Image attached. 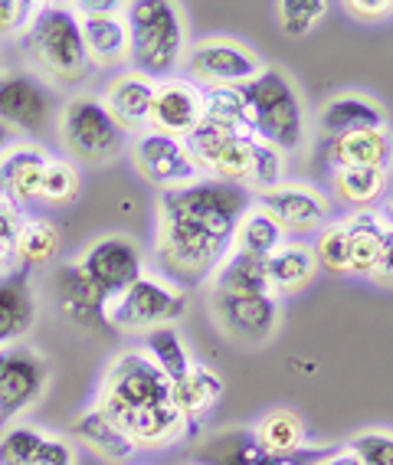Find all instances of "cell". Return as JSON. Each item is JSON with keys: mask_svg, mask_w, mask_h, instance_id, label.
<instances>
[{"mask_svg": "<svg viewBox=\"0 0 393 465\" xmlns=\"http://www.w3.org/2000/svg\"><path fill=\"white\" fill-rule=\"evenodd\" d=\"M250 207V191L220 181H197L161 193L154 252L177 282H207L230 250L236 220Z\"/></svg>", "mask_w": 393, "mask_h": 465, "instance_id": "cell-1", "label": "cell"}, {"mask_svg": "<svg viewBox=\"0 0 393 465\" xmlns=\"http://www.w3.org/2000/svg\"><path fill=\"white\" fill-rule=\"evenodd\" d=\"M26 53L36 73L53 85L75 89L93 79L95 66L85 53L79 14L69 4H43L24 34Z\"/></svg>", "mask_w": 393, "mask_h": 465, "instance_id": "cell-2", "label": "cell"}, {"mask_svg": "<svg viewBox=\"0 0 393 465\" xmlns=\"http://www.w3.org/2000/svg\"><path fill=\"white\" fill-rule=\"evenodd\" d=\"M125 24L132 43L128 66L154 83L171 79L187 53L184 10L171 0H134L125 4Z\"/></svg>", "mask_w": 393, "mask_h": 465, "instance_id": "cell-3", "label": "cell"}, {"mask_svg": "<svg viewBox=\"0 0 393 465\" xmlns=\"http://www.w3.org/2000/svg\"><path fill=\"white\" fill-rule=\"evenodd\" d=\"M246 102V128L260 142L272 144L282 154H292L305 144V105L289 79V73L279 66H266V73L243 89Z\"/></svg>", "mask_w": 393, "mask_h": 465, "instance_id": "cell-4", "label": "cell"}, {"mask_svg": "<svg viewBox=\"0 0 393 465\" xmlns=\"http://www.w3.org/2000/svg\"><path fill=\"white\" fill-rule=\"evenodd\" d=\"M187 312V292L144 269L125 292L105 305V328L122 334H148L168 328Z\"/></svg>", "mask_w": 393, "mask_h": 465, "instance_id": "cell-5", "label": "cell"}, {"mask_svg": "<svg viewBox=\"0 0 393 465\" xmlns=\"http://www.w3.org/2000/svg\"><path fill=\"white\" fill-rule=\"evenodd\" d=\"M184 144L207 181L233 183V187H250L256 154L262 148V142L250 128L213 125V122H201L197 132L184 138Z\"/></svg>", "mask_w": 393, "mask_h": 465, "instance_id": "cell-6", "label": "cell"}, {"mask_svg": "<svg viewBox=\"0 0 393 465\" xmlns=\"http://www.w3.org/2000/svg\"><path fill=\"white\" fill-rule=\"evenodd\" d=\"M187 79L201 85L203 92L210 89H246L266 73V63L250 43L236 40V36H203L191 43L184 53Z\"/></svg>", "mask_w": 393, "mask_h": 465, "instance_id": "cell-7", "label": "cell"}, {"mask_svg": "<svg viewBox=\"0 0 393 465\" xmlns=\"http://www.w3.org/2000/svg\"><path fill=\"white\" fill-rule=\"evenodd\" d=\"M171 400V381L151 364L144 351H125L109 364L102 377L99 397L93 407L105 416L118 420L122 413L132 410L154 407V403H168Z\"/></svg>", "mask_w": 393, "mask_h": 465, "instance_id": "cell-8", "label": "cell"}, {"mask_svg": "<svg viewBox=\"0 0 393 465\" xmlns=\"http://www.w3.org/2000/svg\"><path fill=\"white\" fill-rule=\"evenodd\" d=\"M59 142L69 151V158L105 164L125 151V132L112 122L95 95H75L59 112Z\"/></svg>", "mask_w": 393, "mask_h": 465, "instance_id": "cell-9", "label": "cell"}, {"mask_svg": "<svg viewBox=\"0 0 393 465\" xmlns=\"http://www.w3.org/2000/svg\"><path fill=\"white\" fill-rule=\"evenodd\" d=\"M132 161L138 167V174L164 193L203 181L201 167L193 164L187 144L181 138H171V134L151 132V128L142 134H134Z\"/></svg>", "mask_w": 393, "mask_h": 465, "instance_id": "cell-10", "label": "cell"}, {"mask_svg": "<svg viewBox=\"0 0 393 465\" xmlns=\"http://www.w3.org/2000/svg\"><path fill=\"white\" fill-rule=\"evenodd\" d=\"M75 262L99 285L105 299H115L118 292H125L144 272L142 246H138V240L125 236V232H109V236L93 240Z\"/></svg>", "mask_w": 393, "mask_h": 465, "instance_id": "cell-11", "label": "cell"}, {"mask_svg": "<svg viewBox=\"0 0 393 465\" xmlns=\"http://www.w3.org/2000/svg\"><path fill=\"white\" fill-rule=\"evenodd\" d=\"M79 14V30H83L85 53L93 59V66H125L128 63V24H125V4L115 0H89L75 4Z\"/></svg>", "mask_w": 393, "mask_h": 465, "instance_id": "cell-12", "label": "cell"}, {"mask_svg": "<svg viewBox=\"0 0 393 465\" xmlns=\"http://www.w3.org/2000/svg\"><path fill=\"white\" fill-rule=\"evenodd\" d=\"M213 318L230 341L262 344L279 331V299L272 292H262V295L213 292Z\"/></svg>", "mask_w": 393, "mask_h": 465, "instance_id": "cell-13", "label": "cell"}, {"mask_svg": "<svg viewBox=\"0 0 393 465\" xmlns=\"http://www.w3.org/2000/svg\"><path fill=\"white\" fill-rule=\"evenodd\" d=\"M256 203H260L266 213L276 216L285 232L321 230V226L331 220V200H328V193L319 191L315 183H305V181L276 183L272 191L256 193Z\"/></svg>", "mask_w": 393, "mask_h": 465, "instance_id": "cell-14", "label": "cell"}, {"mask_svg": "<svg viewBox=\"0 0 393 465\" xmlns=\"http://www.w3.org/2000/svg\"><path fill=\"white\" fill-rule=\"evenodd\" d=\"M154 89L158 83L148 75L134 73V69H118L112 75L105 89H102L99 102L112 115L118 128L125 134H142L151 128V105H154Z\"/></svg>", "mask_w": 393, "mask_h": 465, "instance_id": "cell-15", "label": "cell"}, {"mask_svg": "<svg viewBox=\"0 0 393 465\" xmlns=\"http://www.w3.org/2000/svg\"><path fill=\"white\" fill-rule=\"evenodd\" d=\"M203 122V89L191 79H161L154 89V105H151V132L171 134L184 142L187 134L197 132Z\"/></svg>", "mask_w": 393, "mask_h": 465, "instance_id": "cell-16", "label": "cell"}, {"mask_svg": "<svg viewBox=\"0 0 393 465\" xmlns=\"http://www.w3.org/2000/svg\"><path fill=\"white\" fill-rule=\"evenodd\" d=\"M50 118V89L40 75L0 73V122L14 132H43Z\"/></svg>", "mask_w": 393, "mask_h": 465, "instance_id": "cell-17", "label": "cell"}, {"mask_svg": "<svg viewBox=\"0 0 393 465\" xmlns=\"http://www.w3.org/2000/svg\"><path fill=\"white\" fill-rule=\"evenodd\" d=\"M50 371L43 358L30 351H4V367H0V423H10L26 407H34L46 391Z\"/></svg>", "mask_w": 393, "mask_h": 465, "instance_id": "cell-18", "label": "cell"}, {"mask_svg": "<svg viewBox=\"0 0 393 465\" xmlns=\"http://www.w3.org/2000/svg\"><path fill=\"white\" fill-rule=\"evenodd\" d=\"M53 295H56L63 318H69L73 324H79V328H105L109 299L102 295L99 285L83 272V266L75 259L53 272Z\"/></svg>", "mask_w": 393, "mask_h": 465, "instance_id": "cell-19", "label": "cell"}, {"mask_svg": "<svg viewBox=\"0 0 393 465\" xmlns=\"http://www.w3.org/2000/svg\"><path fill=\"white\" fill-rule=\"evenodd\" d=\"M50 154L40 144L14 142L0 154V200H7L14 207L36 203L40 200V177Z\"/></svg>", "mask_w": 393, "mask_h": 465, "instance_id": "cell-20", "label": "cell"}, {"mask_svg": "<svg viewBox=\"0 0 393 465\" xmlns=\"http://www.w3.org/2000/svg\"><path fill=\"white\" fill-rule=\"evenodd\" d=\"M319 128L328 138L387 128V108L364 92H338L319 108Z\"/></svg>", "mask_w": 393, "mask_h": 465, "instance_id": "cell-21", "label": "cell"}, {"mask_svg": "<svg viewBox=\"0 0 393 465\" xmlns=\"http://www.w3.org/2000/svg\"><path fill=\"white\" fill-rule=\"evenodd\" d=\"M328 164L335 167H393V132L387 128H370V132H351L328 138L325 148Z\"/></svg>", "mask_w": 393, "mask_h": 465, "instance_id": "cell-22", "label": "cell"}, {"mask_svg": "<svg viewBox=\"0 0 393 465\" xmlns=\"http://www.w3.org/2000/svg\"><path fill=\"white\" fill-rule=\"evenodd\" d=\"M315 275H319V259H315L311 242L285 240L282 246L266 259V282L276 299L305 292L315 282Z\"/></svg>", "mask_w": 393, "mask_h": 465, "instance_id": "cell-23", "label": "cell"}, {"mask_svg": "<svg viewBox=\"0 0 393 465\" xmlns=\"http://www.w3.org/2000/svg\"><path fill=\"white\" fill-rule=\"evenodd\" d=\"M220 397H223V381H220V374H213L210 367L197 364V361H193L191 371H187L181 381L171 383V400H174V407L184 416L191 436L201 430L203 420L217 410Z\"/></svg>", "mask_w": 393, "mask_h": 465, "instance_id": "cell-24", "label": "cell"}, {"mask_svg": "<svg viewBox=\"0 0 393 465\" xmlns=\"http://www.w3.org/2000/svg\"><path fill=\"white\" fill-rule=\"evenodd\" d=\"M36 322L34 285L26 272H10L0 279V351L4 344H14L24 338Z\"/></svg>", "mask_w": 393, "mask_h": 465, "instance_id": "cell-25", "label": "cell"}, {"mask_svg": "<svg viewBox=\"0 0 393 465\" xmlns=\"http://www.w3.org/2000/svg\"><path fill=\"white\" fill-rule=\"evenodd\" d=\"M252 442L269 456H299L309 446V423L292 407H276L256 420Z\"/></svg>", "mask_w": 393, "mask_h": 465, "instance_id": "cell-26", "label": "cell"}, {"mask_svg": "<svg viewBox=\"0 0 393 465\" xmlns=\"http://www.w3.org/2000/svg\"><path fill=\"white\" fill-rule=\"evenodd\" d=\"M285 242V230L276 216L266 213L260 203H250L236 220L230 236V252H243L252 259H269Z\"/></svg>", "mask_w": 393, "mask_h": 465, "instance_id": "cell-27", "label": "cell"}, {"mask_svg": "<svg viewBox=\"0 0 393 465\" xmlns=\"http://www.w3.org/2000/svg\"><path fill=\"white\" fill-rule=\"evenodd\" d=\"M73 436L83 442V446L93 449L99 459H105V462H125L128 456H134V446L128 442L122 426L95 407H89L83 416H75Z\"/></svg>", "mask_w": 393, "mask_h": 465, "instance_id": "cell-28", "label": "cell"}, {"mask_svg": "<svg viewBox=\"0 0 393 465\" xmlns=\"http://www.w3.org/2000/svg\"><path fill=\"white\" fill-rule=\"evenodd\" d=\"M348 240H351V275L370 279L380 259V246H384V220L377 210H354L348 220Z\"/></svg>", "mask_w": 393, "mask_h": 465, "instance_id": "cell-29", "label": "cell"}, {"mask_svg": "<svg viewBox=\"0 0 393 465\" xmlns=\"http://www.w3.org/2000/svg\"><path fill=\"white\" fill-rule=\"evenodd\" d=\"M390 171L380 167H338L331 171V191L354 210H374V203L387 197Z\"/></svg>", "mask_w": 393, "mask_h": 465, "instance_id": "cell-30", "label": "cell"}, {"mask_svg": "<svg viewBox=\"0 0 393 465\" xmlns=\"http://www.w3.org/2000/svg\"><path fill=\"white\" fill-rule=\"evenodd\" d=\"M210 289L223 295H262L269 292L266 259H252L243 252H230L220 259V266L210 272Z\"/></svg>", "mask_w": 393, "mask_h": 465, "instance_id": "cell-31", "label": "cell"}, {"mask_svg": "<svg viewBox=\"0 0 393 465\" xmlns=\"http://www.w3.org/2000/svg\"><path fill=\"white\" fill-rule=\"evenodd\" d=\"M59 246H63L59 226L46 216H30V220H24L17 236V269L20 272L46 269L59 256Z\"/></svg>", "mask_w": 393, "mask_h": 465, "instance_id": "cell-32", "label": "cell"}, {"mask_svg": "<svg viewBox=\"0 0 393 465\" xmlns=\"http://www.w3.org/2000/svg\"><path fill=\"white\" fill-rule=\"evenodd\" d=\"M142 351L148 354L151 364L158 367L161 374L168 377L171 383L181 381V377H184L187 371H191V364H193L191 351H187L184 338H181V331H177L174 324L144 334V348Z\"/></svg>", "mask_w": 393, "mask_h": 465, "instance_id": "cell-33", "label": "cell"}, {"mask_svg": "<svg viewBox=\"0 0 393 465\" xmlns=\"http://www.w3.org/2000/svg\"><path fill=\"white\" fill-rule=\"evenodd\" d=\"M83 197V174L69 158H50L43 167L40 177V200L43 203H56V207H69Z\"/></svg>", "mask_w": 393, "mask_h": 465, "instance_id": "cell-34", "label": "cell"}, {"mask_svg": "<svg viewBox=\"0 0 393 465\" xmlns=\"http://www.w3.org/2000/svg\"><path fill=\"white\" fill-rule=\"evenodd\" d=\"M315 259H319V269L331 275H351V240H348V226L344 220L335 223H325L311 242Z\"/></svg>", "mask_w": 393, "mask_h": 465, "instance_id": "cell-35", "label": "cell"}, {"mask_svg": "<svg viewBox=\"0 0 393 465\" xmlns=\"http://www.w3.org/2000/svg\"><path fill=\"white\" fill-rule=\"evenodd\" d=\"M328 10H331L328 0H282V4H276V24L282 36L301 40L328 17Z\"/></svg>", "mask_w": 393, "mask_h": 465, "instance_id": "cell-36", "label": "cell"}, {"mask_svg": "<svg viewBox=\"0 0 393 465\" xmlns=\"http://www.w3.org/2000/svg\"><path fill=\"white\" fill-rule=\"evenodd\" d=\"M43 440H46V432L34 430V426H10L0 436V465H34Z\"/></svg>", "mask_w": 393, "mask_h": 465, "instance_id": "cell-37", "label": "cell"}, {"mask_svg": "<svg viewBox=\"0 0 393 465\" xmlns=\"http://www.w3.org/2000/svg\"><path fill=\"white\" fill-rule=\"evenodd\" d=\"M348 452L360 465H393V432L390 430H364L348 442Z\"/></svg>", "mask_w": 393, "mask_h": 465, "instance_id": "cell-38", "label": "cell"}, {"mask_svg": "<svg viewBox=\"0 0 393 465\" xmlns=\"http://www.w3.org/2000/svg\"><path fill=\"white\" fill-rule=\"evenodd\" d=\"M20 226H24V216H20V207L0 200V279L14 272L17 266V236Z\"/></svg>", "mask_w": 393, "mask_h": 465, "instance_id": "cell-39", "label": "cell"}, {"mask_svg": "<svg viewBox=\"0 0 393 465\" xmlns=\"http://www.w3.org/2000/svg\"><path fill=\"white\" fill-rule=\"evenodd\" d=\"M220 465H305V462H301V452L299 456H269V452H262V449L252 442V436L250 440L240 436L236 446L223 452Z\"/></svg>", "mask_w": 393, "mask_h": 465, "instance_id": "cell-40", "label": "cell"}, {"mask_svg": "<svg viewBox=\"0 0 393 465\" xmlns=\"http://www.w3.org/2000/svg\"><path fill=\"white\" fill-rule=\"evenodd\" d=\"M34 14H36V4H30V0H0V40L26 34Z\"/></svg>", "mask_w": 393, "mask_h": 465, "instance_id": "cell-41", "label": "cell"}, {"mask_svg": "<svg viewBox=\"0 0 393 465\" xmlns=\"http://www.w3.org/2000/svg\"><path fill=\"white\" fill-rule=\"evenodd\" d=\"M341 10L358 24H387L393 17V0H344Z\"/></svg>", "mask_w": 393, "mask_h": 465, "instance_id": "cell-42", "label": "cell"}, {"mask_svg": "<svg viewBox=\"0 0 393 465\" xmlns=\"http://www.w3.org/2000/svg\"><path fill=\"white\" fill-rule=\"evenodd\" d=\"M34 465H75V449L69 440H56V436H46L40 442L34 456Z\"/></svg>", "mask_w": 393, "mask_h": 465, "instance_id": "cell-43", "label": "cell"}, {"mask_svg": "<svg viewBox=\"0 0 393 465\" xmlns=\"http://www.w3.org/2000/svg\"><path fill=\"white\" fill-rule=\"evenodd\" d=\"M370 282L393 285V226H384V246H380V259H377Z\"/></svg>", "mask_w": 393, "mask_h": 465, "instance_id": "cell-44", "label": "cell"}, {"mask_svg": "<svg viewBox=\"0 0 393 465\" xmlns=\"http://www.w3.org/2000/svg\"><path fill=\"white\" fill-rule=\"evenodd\" d=\"M351 462V452L348 449H338V452H331V456H321L315 459V462H305V465H348Z\"/></svg>", "mask_w": 393, "mask_h": 465, "instance_id": "cell-45", "label": "cell"}, {"mask_svg": "<svg viewBox=\"0 0 393 465\" xmlns=\"http://www.w3.org/2000/svg\"><path fill=\"white\" fill-rule=\"evenodd\" d=\"M14 142H17V132H14L10 125H4V122H0V154H4V151H7Z\"/></svg>", "mask_w": 393, "mask_h": 465, "instance_id": "cell-46", "label": "cell"}, {"mask_svg": "<svg viewBox=\"0 0 393 465\" xmlns=\"http://www.w3.org/2000/svg\"><path fill=\"white\" fill-rule=\"evenodd\" d=\"M377 213H380V220H384L387 226H393V193H390V197L380 200V207H377Z\"/></svg>", "mask_w": 393, "mask_h": 465, "instance_id": "cell-47", "label": "cell"}, {"mask_svg": "<svg viewBox=\"0 0 393 465\" xmlns=\"http://www.w3.org/2000/svg\"><path fill=\"white\" fill-rule=\"evenodd\" d=\"M187 465H210V462H187Z\"/></svg>", "mask_w": 393, "mask_h": 465, "instance_id": "cell-48", "label": "cell"}, {"mask_svg": "<svg viewBox=\"0 0 393 465\" xmlns=\"http://www.w3.org/2000/svg\"><path fill=\"white\" fill-rule=\"evenodd\" d=\"M0 367H4V351H0Z\"/></svg>", "mask_w": 393, "mask_h": 465, "instance_id": "cell-49", "label": "cell"}]
</instances>
